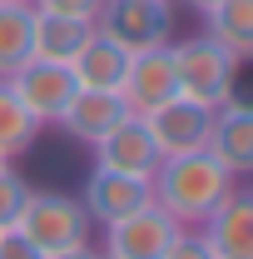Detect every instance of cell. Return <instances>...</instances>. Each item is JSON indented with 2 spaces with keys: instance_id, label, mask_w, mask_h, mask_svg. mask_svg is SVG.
I'll return each instance as SVG.
<instances>
[{
  "instance_id": "1",
  "label": "cell",
  "mask_w": 253,
  "mask_h": 259,
  "mask_svg": "<svg viewBox=\"0 0 253 259\" xmlns=\"http://www.w3.org/2000/svg\"><path fill=\"white\" fill-rule=\"evenodd\" d=\"M238 180L223 169L209 150H194V155H164L149 175V199L174 220V225H204L214 209H219L228 190Z\"/></svg>"
},
{
  "instance_id": "2",
  "label": "cell",
  "mask_w": 253,
  "mask_h": 259,
  "mask_svg": "<svg viewBox=\"0 0 253 259\" xmlns=\"http://www.w3.org/2000/svg\"><path fill=\"white\" fill-rule=\"evenodd\" d=\"M174 50V85L184 100H199L209 110H219L223 100L238 95V55L223 50L214 35H189V40H169Z\"/></svg>"
},
{
  "instance_id": "3",
  "label": "cell",
  "mask_w": 253,
  "mask_h": 259,
  "mask_svg": "<svg viewBox=\"0 0 253 259\" xmlns=\"http://www.w3.org/2000/svg\"><path fill=\"white\" fill-rule=\"evenodd\" d=\"M15 229L30 239L40 254H60V249H75V244H85L90 239V229L95 220L85 214V204H80V194H60V190H30L25 199V209H20V220Z\"/></svg>"
},
{
  "instance_id": "4",
  "label": "cell",
  "mask_w": 253,
  "mask_h": 259,
  "mask_svg": "<svg viewBox=\"0 0 253 259\" xmlns=\"http://www.w3.org/2000/svg\"><path fill=\"white\" fill-rule=\"evenodd\" d=\"M95 25L109 40H119L129 55L149 50V45H169L174 40V0H104Z\"/></svg>"
},
{
  "instance_id": "5",
  "label": "cell",
  "mask_w": 253,
  "mask_h": 259,
  "mask_svg": "<svg viewBox=\"0 0 253 259\" xmlns=\"http://www.w3.org/2000/svg\"><path fill=\"white\" fill-rule=\"evenodd\" d=\"M174 229H179V225L149 199V204H139V209H129V214H119V220L104 225L99 254H104V259H164Z\"/></svg>"
},
{
  "instance_id": "6",
  "label": "cell",
  "mask_w": 253,
  "mask_h": 259,
  "mask_svg": "<svg viewBox=\"0 0 253 259\" xmlns=\"http://www.w3.org/2000/svg\"><path fill=\"white\" fill-rule=\"evenodd\" d=\"M144 125L154 135L159 155H194V150H209V130H214V110L199 105V100L169 95L164 105H154L144 115Z\"/></svg>"
},
{
  "instance_id": "7",
  "label": "cell",
  "mask_w": 253,
  "mask_h": 259,
  "mask_svg": "<svg viewBox=\"0 0 253 259\" xmlns=\"http://www.w3.org/2000/svg\"><path fill=\"white\" fill-rule=\"evenodd\" d=\"M10 90L20 95V105L30 110L40 125H55L60 110L70 105V95H75V75H70V65L35 60V55H30V60L10 75Z\"/></svg>"
},
{
  "instance_id": "8",
  "label": "cell",
  "mask_w": 253,
  "mask_h": 259,
  "mask_svg": "<svg viewBox=\"0 0 253 259\" xmlns=\"http://www.w3.org/2000/svg\"><path fill=\"white\" fill-rule=\"evenodd\" d=\"M169 95H179V85H174V50H169V45L134 50L124 80H119V100L129 105V115H149V110L164 105Z\"/></svg>"
},
{
  "instance_id": "9",
  "label": "cell",
  "mask_w": 253,
  "mask_h": 259,
  "mask_svg": "<svg viewBox=\"0 0 253 259\" xmlns=\"http://www.w3.org/2000/svg\"><path fill=\"white\" fill-rule=\"evenodd\" d=\"M90 150H95L99 169H119V175H139V180H149L154 164L164 160L154 135H149V125H144V115H124L109 135H99Z\"/></svg>"
},
{
  "instance_id": "10",
  "label": "cell",
  "mask_w": 253,
  "mask_h": 259,
  "mask_svg": "<svg viewBox=\"0 0 253 259\" xmlns=\"http://www.w3.org/2000/svg\"><path fill=\"white\" fill-rule=\"evenodd\" d=\"M214 259H253V194L248 185H233L228 199L199 225Z\"/></svg>"
},
{
  "instance_id": "11",
  "label": "cell",
  "mask_w": 253,
  "mask_h": 259,
  "mask_svg": "<svg viewBox=\"0 0 253 259\" xmlns=\"http://www.w3.org/2000/svg\"><path fill=\"white\" fill-rule=\"evenodd\" d=\"M209 155L233 175V180H243L253 175V110L243 100H223L219 110H214V130H209Z\"/></svg>"
},
{
  "instance_id": "12",
  "label": "cell",
  "mask_w": 253,
  "mask_h": 259,
  "mask_svg": "<svg viewBox=\"0 0 253 259\" xmlns=\"http://www.w3.org/2000/svg\"><path fill=\"white\" fill-rule=\"evenodd\" d=\"M80 204H85V214H90L95 225H109V220H119V214H129V209L149 204V180L119 175V169H99L95 164V169L85 175Z\"/></svg>"
},
{
  "instance_id": "13",
  "label": "cell",
  "mask_w": 253,
  "mask_h": 259,
  "mask_svg": "<svg viewBox=\"0 0 253 259\" xmlns=\"http://www.w3.org/2000/svg\"><path fill=\"white\" fill-rule=\"evenodd\" d=\"M124 115H129V105L119 100V90H80L75 85V95H70V105L60 110L55 125L70 140H80V145H95L99 135H109Z\"/></svg>"
},
{
  "instance_id": "14",
  "label": "cell",
  "mask_w": 253,
  "mask_h": 259,
  "mask_svg": "<svg viewBox=\"0 0 253 259\" xmlns=\"http://www.w3.org/2000/svg\"><path fill=\"white\" fill-rule=\"evenodd\" d=\"M124 70H129V50L119 40H109L99 25L85 35V45H80L75 60H70V75H75L80 90H119Z\"/></svg>"
},
{
  "instance_id": "15",
  "label": "cell",
  "mask_w": 253,
  "mask_h": 259,
  "mask_svg": "<svg viewBox=\"0 0 253 259\" xmlns=\"http://www.w3.org/2000/svg\"><path fill=\"white\" fill-rule=\"evenodd\" d=\"M35 10V5H30ZM95 30V20H75V15H55V10H35V25H30V55L35 60H55L70 65L75 50L85 45V35Z\"/></svg>"
},
{
  "instance_id": "16",
  "label": "cell",
  "mask_w": 253,
  "mask_h": 259,
  "mask_svg": "<svg viewBox=\"0 0 253 259\" xmlns=\"http://www.w3.org/2000/svg\"><path fill=\"white\" fill-rule=\"evenodd\" d=\"M204 35H214L238 60L253 55V0H219L204 10Z\"/></svg>"
},
{
  "instance_id": "17",
  "label": "cell",
  "mask_w": 253,
  "mask_h": 259,
  "mask_svg": "<svg viewBox=\"0 0 253 259\" xmlns=\"http://www.w3.org/2000/svg\"><path fill=\"white\" fill-rule=\"evenodd\" d=\"M40 120L20 105V95L10 90V80H0V160H20L25 150H35V135H40Z\"/></svg>"
},
{
  "instance_id": "18",
  "label": "cell",
  "mask_w": 253,
  "mask_h": 259,
  "mask_svg": "<svg viewBox=\"0 0 253 259\" xmlns=\"http://www.w3.org/2000/svg\"><path fill=\"white\" fill-rule=\"evenodd\" d=\"M30 25H35L30 5L0 0V80H10L20 65L30 60Z\"/></svg>"
},
{
  "instance_id": "19",
  "label": "cell",
  "mask_w": 253,
  "mask_h": 259,
  "mask_svg": "<svg viewBox=\"0 0 253 259\" xmlns=\"http://www.w3.org/2000/svg\"><path fill=\"white\" fill-rule=\"evenodd\" d=\"M30 190H35V185L15 169V164H0V229H15V220H20Z\"/></svg>"
},
{
  "instance_id": "20",
  "label": "cell",
  "mask_w": 253,
  "mask_h": 259,
  "mask_svg": "<svg viewBox=\"0 0 253 259\" xmlns=\"http://www.w3.org/2000/svg\"><path fill=\"white\" fill-rule=\"evenodd\" d=\"M164 259H214V254H209L199 225H179V229H174V239H169V249H164Z\"/></svg>"
},
{
  "instance_id": "21",
  "label": "cell",
  "mask_w": 253,
  "mask_h": 259,
  "mask_svg": "<svg viewBox=\"0 0 253 259\" xmlns=\"http://www.w3.org/2000/svg\"><path fill=\"white\" fill-rule=\"evenodd\" d=\"M35 10H55V15H75V20H95L104 0H30Z\"/></svg>"
},
{
  "instance_id": "22",
  "label": "cell",
  "mask_w": 253,
  "mask_h": 259,
  "mask_svg": "<svg viewBox=\"0 0 253 259\" xmlns=\"http://www.w3.org/2000/svg\"><path fill=\"white\" fill-rule=\"evenodd\" d=\"M0 259H45L20 229H0Z\"/></svg>"
},
{
  "instance_id": "23",
  "label": "cell",
  "mask_w": 253,
  "mask_h": 259,
  "mask_svg": "<svg viewBox=\"0 0 253 259\" xmlns=\"http://www.w3.org/2000/svg\"><path fill=\"white\" fill-rule=\"evenodd\" d=\"M50 259H104V254H99L95 244L85 239V244H75V249H60V254H50Z\"/></svg>"
},
{
  "instance_id": "24",
  "label": "cell",
  "mask_w": 253,
  "mask_h": 259,
  "mask_svg": "<svg viewBox=\"0 0 253 259\" xmlns=\"http://www.w3.org/2000/svg\"><path fill=\"white\" fill-rule=\"evenodd\" d=\"M184 5H189V10H199V15H204V10H209V5H219V0H184Z\"/></svg>"
},
{
  "instance_id": "25",
  "label": "cell",
  "mask_w": 253,
  "mask_h": 259,
  "mask_svg": "<svg viewBox=\"0 0 253 259\" xmlns=\"http://www.w3.org/2000/svg\"><path fill=\"white\" fill-rule=\"evenodd\" d=\"M15 5H30V0H15Z\"/></svg>"
},
{
  "instance_id": "26",
  "label": "cell",
  "mask_w": 253,
  "mask_h": 259,
  "mask_svg": "<svg viewBox=\"0 0 253 259\" xmlns=\"http://www.w3.org/2000/svg\"><path fill=\"white\" fill-rule=\"evenodd\" d=\"M0 164H10V160H0Z\"/></svg>"
}]
</instances>
